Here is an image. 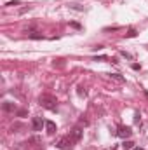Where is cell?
Instances as JSON below:
<instances>
[{"instance_id":"obj_9","label":"cell","mask_w":148,"mask_h":150,"mask_svg":"<svg viewBox=\"0 0 148 150\" xmlns=\"http://www.w3.org/2000/svg\"><path fill=\"white\" fill-rule=\"evenodd\" d=\"M110 77H111V79H113V80H117V82H122V84L125 82V79H124V77H122V75H120V74H111Z\"/></svg>"},{"instance_id":"obj_11","label":"cell","mask_w":148,"mask_h":150,"mask_svg":"<svg viewBox=\"0 0 148 150\" xmlns=\"http://www.w3.org/2000/svg\"><path fill=\"white\" fill-rule=\"evenodd\" d=\"M120 54H122V56H125V58H127V59H131V58H132V56H131V54H129V52H125V51H122V52H120Z\"/></svg>"},{"instance_id":"obj_7","label":"cell","mask_w":148,"mask_h":150,"mask_svg":"<svg viewBox=\"0 0 148 150\" xmlns=\"http://www.w3.org/2000/svg\"><path fill=\"white\" fill-rule=\"evenodd\" d=\"M2 107H4V110H5V112H14V110H16L14 103H9V101H5V103H4Z\"/></svg>"},{"instance_id":"obj_4","label":"cell","mask_w":148,"mask_h":150,"mask_svg":"<svg viewBox=\"0 0 148 150\" xmlns=\"http://www.w3.org/2000/svg\"><path fill=\"white\" fill-rule=\"evenodd\" d=\"M45 126V120L42 117H33L32 119V129L33 131H42V127Z\"/></svg>"},{"instance_id":"obj_2","label":"cell","mask_w":148,"mask_h":150,"mask_svg":"<svg viewBox=\"0 0 148 150\" xmlns=\"http://www.w3.org/2000/svg\"><path fill=\"white\" fill-rule=\"evenodd\" d=\"M73 140H72V136H63V138H59L58 142H56V147L58 149H61V150H68V149H72L73 147Z\"/></svg>"},{"instance_id":"obj_13","label":"cell","mask_w":148,"mask_h":150,"mask_svg":"<svg viewBox=\"0 0 148 150\" xmlns=\"http://www.w3.org/2000/svg\"><path fill=\"white\" fill-rule=\"evenodd\" d=\"M134 35H136V32H134V30H131V32L127 33V37H134Z\"/></svg>"},{"instance_id":"obj_3","label":"cell","mask_w":148,"mask_h":150,"mask_svg":"<svg viewBox=\"0 0 148 150\" xmlns=\"http://www.w3.org/2000/svg\"><path fill=\"white\" fill-rule=\"evenodd\" d=\"M131 134H132V129H131L129 126H118L117 136H120V138H129Z\"/></svg>"},{"instance_id":"obj_1","label":"cell","mask_w":148,"mask_h":150,"mask_svg":"<svg viewBox=\"0 0 148 150\" xmlns=\"http://www.w3.org/2000/svg\"><path fill=\"white\" fill-rule=\"evenodd\" d=\"M38 101H40V105H42L44 108H47V110H56V108H58V101H56V98L51 96V94H40Z\"/></svg>"},{"instance_id":"obj_10","label":"cell","mask_w":148,"mask_h":150,"mask_svg":"<svg viewBox=\"0 0 148 150\" xmlns=\"http://www.w3.org/2000/svg\"><path fill=\"white\" fill-rule=\"evenodd\" d=\"M28 37H30V38H35V40H38V38H44L40 33H28Z\"/></svg>"},{"instance_id":"obj_14","label":"cell","mask_w":148,"mask_h":150,"mask_svg":"<svg viewBox=\"0 0 148 150\" xmlns=\"http://www.w3.org/2000/svg\"><path fill=\"white\" fill-rule=\"evenodd\" d=\"M140 68H141V67H140L138 63H134V65H132V70H140Z\"/></svg>"},{"instance_id":"obj_6","label":"cell","mask_w":148,"mask_h":150,"mask_svg":"<svg viewBox=\"0 0 148 150\" xmlns=\"http://www.w3.org/2000/svg\"><path fill=\"white\" fill-rule=\"evenodd\" d=\"M45 131H47V134H54L56 133V124L52 120H45Z\"/></svg>"},{"instance_id":"obj_15","label":"cell","mask_w":148,"mask_h":150,"mask_svg":"<svg viewBox=\"0 0 148 150\" xmlns=\"http://www.w3.org/2000/svg\"><path fill=\"white\" fill-rule=\"evenodd\" d=\"M132 150H145V149H132Z\"/></svg>"},{"instance_id":"obj_12","label":"cell","mask_w":148,"mask_h":150,"mask_svg":"<svg viewBox=\"0 0 148 150\" xmlns=\"http://www.w3.org/2000/svg\"><path fill=\"white\" fill-rule=\"evenodd\" d=\"M5 5H19V2L16 0V2H9V4H5Z\"/></svg>"},{"instance_id":"obj_8","label":"cell","mask_w":148,"mask_h":150,"mask_svg":"<svg viewBox=\"0 0 148 150\" xmlns=\"http://www.w3.org/2000/svg\"><path fill=\"white\" fill-rule=\"evenodd\" d=\"M122 149H124V150H132V149H134V143H132L131 140H127V142H124Z\"/></svg>"},{"instance_id":"obj_5","label":"cell","mask_w":148,"mask_h":150,"mask_svg":"<svg viewBox=\"0 0 148 150\" xmlns=\"http://www.w3.org/2000/svg\"><path fill=\"white\" fill-rule=\"evenodd\" d=\"M70 136H72V140H73L75 143L80 142V138H82V129H80V127H73V131L70 133Z\"/></svg>"}]
</instances>
